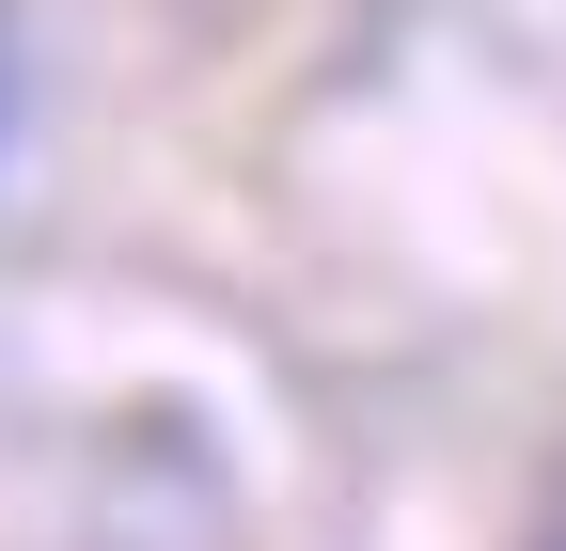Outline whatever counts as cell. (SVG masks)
Masks as SVG:
<instances>
[{
    "instance_id": "1",
    "label": "cell",
    "mask_w": 566,
    "mask_h": 551,
    "mask_svg": "<svg viewBox=\"0 0 566 551\" xmlns=\"http://www.w3.org/2000/svg\"><path fill=\"white\" fill-rule=\"evenodd\" d=\"M551 551H566V536H551Z\"/></svg>"
}]
</instances>
